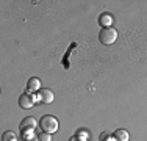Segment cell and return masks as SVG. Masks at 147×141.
Masks as SVG:
<instances>
[{"instance_id": "obj_1", "label": "cell", "mask_w": 147, "mask_h": 141, "mask_svg": "<svg viewBox=\"0 0 147 141\" xmlns=\"http://www.w3.org/2000/svg\"><path fill=\"white\" fill-rule=\"evenodd\" d=\"M39 127L42 129V132H47V133H55V132H58V129H59V122H58V119L55 118V116H52V115H45L41 118V121H39Z\"/></svg>"}, {"instance_id": "obj_2", "label": "cell", "mask_w": 147, "mask_h": 141, "mask_svg": "<svg viewBox=\"0 0 147 141\" xmlns=\"http://www.w3.org/2000/svg\"><path fill=\"white\" fill-rule=\"evenodd\" d=\"M99 39L102 44L105 45H110V44H114L117 39V31H116V28H113V27H108V28H102L100 30V33H99Z\"/></svg>"}, {"instance_id": "obj_3", "label": "cell", "mask_w": 147, "mask_h": 141, "mask_svg": "<svg viewBox=\"0 0 147 141\" xmlns=\"http://www.w3.org/2000/svg\"><path fill=\"white\" fill-rule=\"evenodd\" d=\"M38 125V121L33 118V116H27V118L22 119V122H20V132L25 135V133H33L34 129H36Z\"/></svg>"}, {"instance_id": "obj_4", "label": "cell", "mask_w": 147, "mask_h": 141, "mask_svg": "<svg viewBox=\"0 0 147 141\" xmlns=\"http://www.w3.org/2000/svg\"><path fill=\"white\" fill-rule=\"evenodd\" d=\"M34 104H36V96H34L33 93H24L22 96L19 97V105L20 108H25V110H28V108H33Z\"/></svg>"}, {"instance_id": "obj_5", "label": "cell", "mask_w": 147, "mask_h": 141, "mask_svg": "<svg viewBox=\"0 0 147 141\" xmlns=\"http://www.w3.org/2000/svg\"><path fill=\"white\" fill-rule=\"evenodd\" d=\"M38 100L49 105V104H52V102L55 100V96H53V93H52L49 88H44V89L38 91Z\"/></svg>"}, {"instance_id": "obj_6", "label": "cell", "mask_w": 147, "mask_h": 141, "mask_svg": "<svg viewBox=\"0 0 147 141\" xmlns=\"http://www.w3.org/2000/svg\"><path fill=\"white\" fill-rule=\"evenodd\" d=\"M27 91L28 93H34V91H41V80L38 77H30L27 82Z\"/></svg>"}, {"instance_id": "obj_7", "label": "cell", "mask_w": 147, "mask_h": 141, "mask_svg": "<svg viewBox=\"0 0 147 141\" xmlns=\"http://www.w3.org/2000/svg\"><path fill=\"white\" fill-rule=\"evenodd\" d=\"M99 24L103 28L111 27V25H113V14H111V13H102L99 16Z\"/></svg>"}, {"instance_id": "obj_8", "label": "cell", "mask_w": 147, "mask_h": 141, "mask_svg": "<svg viewBox=\"0 0 147 141\" xmlns=\"http://www.w3.org/2000/svg\"><path fill=\"white\" fill-rule=\"evenodd\" d=\"M113 136L116 141H128V132L125 129H117L116 132L113 133Z\"/></svg>"}, {"instance_id": "obj_9", "label": "cell", "mask_w": 147, "mask_h": 141, "mask_svg": "<svg viewBox=\"0 0 147 141\" xmlns=\"http://www.w3.org/2000/svg\"><path fill=\"white\" fill-rule=\"evenodd\" d=\"M2 141H17V136H16L14 132H11V130H6V132L2 135Z\"/></svg>"}, {"instance_id": "obj_10", "label": "cell", "mask_w": 147, "mask_h": 141, "mask_svg": "<svg viewBox=\"0 0 147 141\" xmlns=\"http://www.w3.org/2000/svg\"><path fill=\"white\" fill-rule=\"evenodd\" d=\"M38 138H39V141H52V135L47 132H41L38 135Z\"/></svg>"}, {"instance_id": "obj_11", "label": "cell", "mask_w": 147, "mask_h": 141, "mask_svg": "<svg viewBox=\"0 0 147 141\" xmlns=\"http://www.w3.org/2000/svg\"><path fill=\"white\" fill-rule=\"evenodd\" d=\"M100 141H116V140H114L113 135H110L108 132H105V133H102V136H100Z\"/></svg>"}, {"instance_id": "obj_12", "label": "cell", "mask_w": 147, "mask_h": 141, "mask_svg": "<svg viewBox=\"0 0 147 141\" xmlns=\"http://www.w3.org/2000/svg\"><path fill=\"white\" fill-rule=\"evenodd\" d=\"M77 136H82V138L88 140V132H86V130H85V132H83V130H80V132H77Z\"/></svg>"}, {"instance_id": "obj_13", "label": "cell", "mask_w": 147, "mask_h": 141, "mask_svg": "<svg viewBox=\"0 0 147 141\" xmlns=\"http://www.w3.org/2000/svg\"><path fill=\"white\" fill-rule=\"evenodd\" d=\"M69 141H88V140H86V138H82V136H72V138L71 140H69Z\"/></svg>"}]
</instances>
